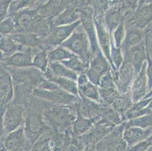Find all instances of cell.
I'll return each instance as SVG.
<instances>
[{"instance_id": "cell-1", "label": "cell", "mask_w": 152, "mask_h": 151, "mask_svg": "<svg viewBox=\"0 0 152 151\" xmlns=\"http://www.w3.org/2000/svg\"><path fill=\"white\" fill-rule=\"evenodd\" d=\"M41 101L42 116L47 125L54 131L72 134V127L77 117V104L64 106Z\"/></svg>"}, {"instance_id": "cell-2", "label": "cell", "mask_w": 152, "mask_h": 151, "mask_svg": "<svg viewBox=\"0 0 152 151\" xmlns=\"http://www.w3.org/2000/svg\"><path fill=\"white\" fill-rule=\"evenodd\" d=\"M25 106V120L23 124L24 131L29 142L34 145L41 135L52 128L47 125L44 120L40 100L38 99L37 103L32 104L28 100Z\"/></svg>"}, {"instance_id": "cell-3", "label": "cell", "mask_w": 152, "mask_h": 151, "mask_svg": "<svg viewBox=\"0 0 152 151\" xmlns=\"http://www.w3.org/2000/svg\"><path fill=\"white\" fill-rule=\"evenodd\" d=\"M61 45L77 55L84 63L89 66L92 50L88 36L81 23Z\"/></svg>"}, {"instance_id": "cell-4", "label": "cell", "mask_w": 152, "mask_h": 151, "mask_svg": "<svg viewBox=\"0 0 152 151\" xmlns=\"http://www.w3.org/2000/svg\"><path fill=\"white\" fill-rule=\"evenodd\" d=\"M32 96L41 101L58 105L73 106L78 103L79 97L75 96L67 91L57 88L53 90H45L37 88L32 92Z\"/></svg>"}, {"instance_id": "cell-5", "label": "cell", "mask_w": 152, "mask_h": 151, "mask_svg": "<svg viewBox=\"0 0 152 151\" xmlns=\"http://www.w3.org/2000/svg\"><path fill=\"white\" fill-rule=\"evenodd\" d=\"M26 106L22 104L11 102L5 107L3 126L5 135L15 131L24 124Z\"/></svg>"}, {"instance_id": "cell-6", "label": "cell", "mask_w": 152, "mask_h": 151, "mask_svg": "<svg viewBox=\"0 0 152 151\" xmlns=\"http://www.w3.org/2000/svg\"><path fill=\"white\" fill-rule=\"evenodd\" d=\"M80 20L70 25L64 26H53L52 24L50 31L46 37L42 39L43 48L47 51H50L55 47L61 45L67 39L70 37L72 33L80 24Z\"/></svg>"}, {"instance_id": "cell-7", "label": "cell", "mask_w": 152, "mask_h": 151, "mask_svg": "<svg viewBox=\"0 0 152 151\" xmlns=\"http://www.w3.org/2000/svg\"><path fill=\"white\" fill-rule=\"evenodd\" d=\"M125 128V122L114 128L108 135H106L96 144L97 151H126L127 146L123 138Z\"/></svg>"}, {"instance_id": "cell-8", "label": "cell", "mask_w": 152, "mask_h": 151, "mask_svg": "<svg viewBox=\"0 0 152 151\" xmlns=\"http://www.w3.org/2000/svg\"><path fill=\"white\" fill-rule=\"evenodd\" d=\"M116 88L120 94L126 93L130 91L135 77V72L132 65L124 60L121 67L116 71H112Z\"/></svg>"}, {"instance_id": "cell-9", "label": "cell", "mask_w": 152, "mask_h": 151, "mask_svg": "<svg viewBox=\"0 0 152 151\" xmlns=\"http://www.w3.org/2000/svg\"><path fill=\"white\" fill-rule=\"evenodd\" d=\"M110 70V63L100 51L91 58L89 66L86 71V74L91 82L99 87L102 77Z\"/></svg>"}, {"instance_id": "cell-10", "label": "cell", "mask_w": 152, "mask_h": 151, "mask_svg": "<svg viewBox=\"0 0 152 151\" xmlns=\"http://www.w3.org/2000/svg\"><path fill=\"white\" fill-rule=\"evenodd\" d=\"M114 125L109 123L104 118L94 125L93 128L89 132L78 137L86 147H95L101 140L103 139L107 135L114 129Z\"/></svg>"}, {"instance_id": "cell-11", "label": "cell", "mask_w": 152, "mask_h": 151, "mask_svg": "<svg viewBox=\"0 0 152 151\" xmlns=\"http://www.w3.org/2000/svg\"><path fill=\"white\" fill-rule=\"evenodd\" d=\"M3 145L10 151H30L33 146L26 137L23 125L7 134L3 139Z\"/></svg>"}, {"instance_id": "cell-12", "label": "cell", "mask_w": 152, "mask_h": 151, "mask_svg": "<svg viewBox=\"0 0 152 151\" xmlns=\"http://www.w3.org/2000/svg\"><path fill=\"white\" fill-rule=\"evenodd\" d=\"M152 22V4L145 3L137 8L135 13L124 20L125 27L144 30Z\"/></svg>"}, {"instance_id": "cell-13", "label": "cell", "mask_w": 152, "mask_h": 151, "mask_svg": "<svg viewBox=\"0 0 152 151\" xmlns=\"http://www.w3.org/2000/svg\"><path fill=\"white\" fill-rule=\"evenodd\" d=\"M14 85L12 75L6 66L0 65V107H5L13 101Z\"/></svg>"}, {"instance_id": "cell-14", "label": "cell", "mask_w": 152, "mask_h": 151, "mask_svg": "<svg viewBox=\"0 0 152 151\" xmlns=\"http://www.w3.org/2000/svg\"><path fill=\"white\" fill-rule=\"evenodd\" d=\"M93 19L99 48L103 55L107 59L110 64H111V61H110V48H111L112 42L111 35L107 32V29L104 26L103 21V16L93 17Z\"/></svg>"}, {"instance_id": "cell-15", "label": "cell", "mask_w": 152, "mask_h": 151, "mask_svg": "<svg viewBox=\"0 0 152 151\" xmlns=\"http://www.w3.org/2000/svg\"><path fill=\"white\" fill-rule=\"evenodd\" d=\"M126 12L123 8L121 3H114L104 14L103 21L107 32L112 35L119 25L125 20Z\"/></svg>"}, {"instance_id": "cell-16", "label": "cell", "mask_w": 152, "mask_h": 151, "mask_svg": "<svg viewBox=\"0 0 152 151\" xmlns=\"http://www.w3.org/2000/svg\"><path fill=\"white\" fill-rule=\"evenodd\" d=\"M124 60L129 62L137 75L141 71L142 66L147 61V51L145 42L132 47L124 55Z\"/></svg>"}, {"instance_id": "cell-17", "label": "cell", "mask_w": 152, "mask_h": 151, "mask_svg": "<svg viewBox=\"0 0 152 151\" xmlns=\"http://www.w3.org/2000/svg\"><path fill=\"white\" fill-rule=\"evenodd\" d=\"M146 69H147V61L142 66L141 71L135 76V80L132 82L130 92L134 104L137 103L140 101V100L143 99L148 91Z\"/></svg>"}, {"instance_id": "cell-18", "label": "cell", "mask_w": 152, "mask_h": 151, "mask_svg": "<svg viewBox=\"0 0 152 151\" xmlns=\"http://www.w3.org/2000/svg\"><path fill=\"white\" fill-rule=\"evenodd\" d=\"M77 82L78 85L79 97H83L97 103L100 102L101 98L99 87L89 81L86 73L78 75Z\"/></svg>"}, {"instance_id": "cell-19", "label": "cell", "mask_w": 152, "mask_h": 151, "mask_svg": "<svg viewBox=\"0 0 152 151\" xmlns=\"http://www.w3.org/2000/svg\"><path fill=\"white\" fill-rule=\"evenodd\" d=\"M70 0H48L45 4L37 6L39 15L52 20L61 13L70 4Z\"/></svg>"}, {"instance_id": "cell-20", "label": "cell", "mask_w": 152, "mask_h": 151, "mask_svg": "<svg viewBox=\"0 0 152 151\" xmlns=\"http://www.w3.org/2000/svg\"><path fill=\"white\" fill-rule=\"evenodd\" d=\"M152 135V126L145 128L139 127L125 128L123 132V138L127 146L132 147L136 144L146 141Z\"/></svg>"}, {"instance_id": "cell-21", "label": "cell", "mask_w": 152, "mask_h": 151, "mask_svg": "<svg viewBox=\"0 0 152 151\" xmlns=\"http://www.w3.org/2000/svg\"><path fill=\"white\" fill-rule=\"evenodd\" d=\"M80 9L75 4H70L61 13L52 19V24L53 26L70 25L80 20Z\"/></svg>"}, {"instance_id": "cell-22", "label": "cell", "mask_w": 152, "mask_h": 151, "mask_svg": "<svg viewBox=\"0 0 152 151\" xmlns=\"http://www.w3.org/2000/svg\"><path fill=\"white\" fill-rule=\"evenodd\" d=\"M145 42V31L144 30L135 28H126L124 41L121 45L123 55H125L128 50L132 47Z\"/></svg>"}, {"instance_id": "cell-23", "label": "cell", "mask_w": 152, "mask_h": 151, "mask_svg": "<svg viewBox=\"0 0 152 151\" xmlns=\"http://www.w3.org/2000/svg\"><path fill=\"white\" fill-rule=\"evenodd\" d=\"M34 55V53L32 52H18L11 56L7 57L4 66H12L16 68H25L33 66Z\"/></svg>"}, {"instance_id": "cell-24", "label": "cell", "mask_w": 152, "mask_h": 151, "mask_svg": "<svg viewBox=\"0 0 152 151\" xmlns=\"http://www.w3.org/2000/svg\"><path fill=\"white\" fill-rule=\"evenodd\" d=\"M44 76H45V79L53 82L56 85H58L61 89L64 90L75 96L79 97L78 85H77V82L76 81L70 80V79L64 78V77L55 76L51 72L49 68H48L47 71L44 73Z\"/></svg>"}, {"instance_id": "cell-25", "label": "cell", "mask_w": 152, "mask_h": 151, "mask_svg": "<svg viewBox=\"0 0 152 151\" xmlns=\"http://www.w3.org/2000/svg\"><path fill=\"white\" fill-rule=\"evenodd\" d=\"M11 36L23 46L35 49H44L42 39L32 33H18Z\"/></svg>"}, {"instance_id": "cell-26", "label": "cell", "mask_w": 152, "mask_h": 151, "mask_svg": "<svg viewBox=\"0 0 152 151\" xmlns=\"http://www.w3.org/2000/svg\"><path fill=\"white\" fill-rule=\"evenodd\" d=\"M94 122L91 119L86 118L77 110V117L72 127V135L75 137H81L89 132L93 128Z\"/></svg>"}, {"instance_id": "cell-27", "label": "cell", "mask_w": 152, "mask_h": 151, "mask_svg": "<svg viewBox=\"0 0 152 151\" xmlns=\"http://www.w3.org/2000/svg\"><path fill=\"white\" fill-rule=\"evenodd\" d=\"M134 104L130 91L124 94H120L115 101L111 105L123 116Z\"/></svg>"}, {"instance_id": "cell-28", "label": "cell", "mask_w": 152, "mask_h": 151, "mask_svg": "<svg viewBox=\"0 0 152 151\" xmlns=\"http://www.w3.org/2000/svg\"><path fill=\"white\" fill-rule=\"evenodd\" d=\"M49 68L55 76L70 79L77 82L78 74L64 66L61 62H49Z\"/></svg>"}, {"instance_id": "cell-29", "label": "cell", "mask_w": 152, "mask_h": 151, "mask_svg": "<svg viewBox=\"0 0 152 151\" xmlns=\"http://www.w3.org/2000/svg\"><path fill=\"white\" fill-rule=\"evenodd\" d=\"M74 56L77 55L61 45L55 47V48L48 52V58L49 62H61L63 61L68 60Z\"/></svg>"}, {"instance_id": "cell-30", "label": "cell", "mask_w": 152, "mask_h": 151, "mask_svg": "<svg viewBox=\"0 0 152 151\" xmlns=\"http://www.w3.org/2000/svg\"><path fill=\"white\" fill-rule=\"evenodd\" d=\"M48 52L45 49H40L37 51L33 57V66L38 69L45 73L49 68V58Z\"/></svg>"}, {"instance_id": "cell-31", "label": "cell", "mask_w": 152, "mask_h": 151, "mask_svg": "<svg viewBox=\"0 0 152 151\" xmlns=\"http://www.w3.org/2000/svg\"><path fill=\"white\" fill-rule=\"evenodd\" d=\"M61 63L64 66H65L67 68L75 72L78 75L81 74V73H85L87 69L89 68V66L86 63H84L77 56L73 57L68 60L63 61Z\"/></svg>"}, {"instance_id": "cell-32", "label": "cell", "mask_w": 152, "mask_h": 151, "mask_svg": "<svg viewBox=\"0 0 152 151\" xmlns=\"http://www.w3.org/2000/svg\"><path fill=\"white\" fill-rule=\"evenodd\" d=\"M41 0H13L10 4L9 9V16L16 13L21 9L33 8L39 5Z\"/></svg>"}, {"instance_id": "cell-33", "label": "cell", "mask_w": 152, "mask_h": 151, "mask_svg": "<svg viewBox=\"0 0 152 151\" xmlns=\"http://www.w3.org/2000/svg\"><path fill=\"white\" fill-rule=\"evenodd\" d=\"M51 131L52 129L47 131L43 135H41L40 138L32 146L30 151H53L50 144Z\"/></svg>"}, {"instance_id": "cell-34", "label": "cell", "mask_w": 152, "mask_h": 151, "mask_svg": "<svg viewBox=\"0 0 152 151\" xmlns=\"http://www.w3.org/2000/svg\"><path fill=\"white\" fill-rule=\"evenodd\" d=\"M152 126V113H148L138 118L129 120L125 122V128L129 127H139L145 128Z\"/></svg>"}, {"instance_id": "cell-35", "label": "cell", "mask_w": 152, "mask_h": 151, "mask_svg": "<svg viewBox=\"0 0 152 151\" xmlns=\"http://www.w3.org/2000/svg\"><path fill=\"white\" fill-rule=\"evenodd\" d=\"M110 61L112 71H116L118 70L124 61V55L121 52V48H117L112 43L110 48Z\"/></svg>"}, {"instance_id": "cell-36", "label": "cell", "mask_w": 152, "mask_h": 151, "mask_svg": "<svg viewBox=\"0 0 152 151\" xmlns=\"http://www.w3.org/2000/svg\"><path fill=\"white\" fill-rule=\"evenodd\" d=\"M100 95V101L104 102L107 104L112 105L116 101L120 93L117 88H99Z\"/></svg>"}, {"instance_id": "cell-37", "label": "cell", "mask_w": 152, "mask_h": 151, "mask_svg": "<svg viewBox=\"0 0 152 151\" xmlns=\"http://www.w3.org/2000/svg\"><path fill=\"white\" fill-rule=\"evenodd\" d=\"M17 33L15 23L12 16H8L0 22V34L2 36H12Z\"/></svg>"}, {"instance_id": "cell-38", "label": "cell", "mask_w": 152, "mask_h": 151, "mask_svg": "<svg viewBox=\"0 0 152 151\" xmlns=\"http://www.w3.org/2000/svg\"><path fill=\"white\" fill-rule=\"evenodd\" d=\"M86 146L78 137H75L72 135L70 137L62 151H83Z\"/></svg>"}, {"instance_id": "cell-39", "label": "cell", "mask_w": 152, "mask_h": 151, "mask_svg": "<svg viewBox=\"0 0 152 151\" xmlns=\"http://www.w3.org/2000/svg\"><path fill=\"white\" fill-rule=\"evenodd\" d=\"M126 34V27L125 23L122 22L121 24L117 27L114 33H112L111 36V43L117 48H121V43L124 41V37Z\"/></svg>"}, {"instance_id": "cell-40", "label": "cell", "mask_w": 152, "mask_h": 151, "mask_svg": "<svg viewBox=\"0 0 152 151\" xmlns=\"http://www.w3.org/2000/svg\"><path fill=\"white\" fill-rule=\"evenodd\" d=\"M145 43L147 57L152 60V22H151L145 28Z\"/></svg>"}, {"instance_id": "cell-41", "label": "cell", "mask_w": 152, "mask_h": 151, "mask_svg": "<svg viewBox=\"0 0 152 151\" xmlns=\"http://www.w3.org/2000/svg\"><path fill=\"white\" fill-rule=\"evenodd\" d=\"M99 88H116V85L114 84L112 70L107 72L102 77L99 82Z\"/></svg>"}, {"instance_id": "cell-42", "label": "cell", "mask_w": 152, "mask_h": 151, "mask_svg": "<svg viewBox=\"0 0 152 151\" xmlns=\"http://www.w3.org/2000/svg\"><path fill=\"white\" fill-rule=\"evenodd\" d=\"M139 4V0H121V5L126 13H135Z\"/></svg>"}, {"instance_id": "cell-43", "label": "cell", "mask_w": 152, "mask_h": 151, "mask_svg": "<svg viewBox=\"0 0 152 151\" xmlns=\"http://www.w3.org/2000/svg\"><path fill=\"white\" fill-rule=\"evenodd\" d=\"M12 0H0V22L9 16V9Z\"/></svg>"}, {"instance_id": "cell-44", "label": "cell", "mask_w": 152, "mask_h": 151, "mask_svg": "<svg viewBox=\"0 0 152 151\" xmlns=\"http://www.w3.org/2000/svg\"><path fill=\"white\" fill-rule=\"evenodd\" d=\"M151 145L146 141H142L132 147H128L126 151H147Z\"/></svg>"}, {"instance_id": "cell-45", "label": "cell", "mask_w": 152, "mask_h": 151, "mask_svg": "<svg viewBox=\"0 0 152 151\" xmlns=\"http://www.w3.org/2000/svg\"><path fill=\"white\" fill-rule=\"evenodd\" d=\"M146 75L148 80V91L152 88V60L147 57V69Z\"/></svg>"}, {"instance_id": "cell-46", "label": "cell", "mask_w": 152, "mask_h": 151, "mask_svg": "<svg viewBox=\"0 0 152 151\" xmlns=\"http://www.w3.org/2000/svg\"><path fill=\"white\" fill-rule=\"evenodd\" d=\"M4 110H5V107H0V132L5 134V132H4V126H3Z\"/></svg>"}, {"instance_id": "cell-47", "label": "cell", "mask_w": 152, "mask_h": 151, "mask_svg": "<svg viewBox=\"0 0 152 151\" xmlns=\"http://www.w3.org/2000/svg\"><path fill=\"white\" fill-rule=\"evenodd\" d=\"M7 56L2 52L0 51V65H4L5 61L6 59Z\"/></svg>"}, {"instance_id": "cell-48", "label": "cell", "mask_w": 152, "mask_h": 151, "mask_svg": "<svg viewBox=\"0 0 152 151\" xmlns=\"http://www.w3.org/2000/svg\"><path fill=\"white\" fill-rule=\"evenodd\" d=\"M83 151H97L95 147H86Z\"/></svg>"}, {"instance_id": "cell-49", "label": "cell", "mask_w": 152, "mask_h": 151, "mask_svg": "<svg viewBox=\"0 0 152 151\" xmlns=\"http://www.w3.org/2000/svg\"><path fill=\"white\" fill-rule=\"evenodd\" d=\"M152 97V88L150 90V91H149V92H148V95H146L145 96V98H143V99H146V98H151Z\"/></svg>"}, {"instance_id": "cell-50", "label": "cell", "mask_w": 152, "mask_h": 151, "mask_svg": "<svg viewBox=\"0 0 152 151\" xmlns=\"http://www.w3.org/2000/svg\"><path fill=\"white\" fill-rule=\"evenodd\" d=\"M146 2H147V0H139V7H138V8H139L140 6H142V5H144V4Z\"/></svg>"}, {"instance_id": "cell-51", "label": "cell", "mask_w": 152, "mask_h": 151, "mask_svg": "<svg viewBox=\"0 0 152 151\" xmlns=\"http://www.w3.org/2000/svg\"><path fill=\"white\" fill-rule=\"evenodd\" d=\"M147 141H148V142L149 144H150L151 145H152V135H151V136L149 137L148 138V139H147Z\"/></svg>"}, {"instance_id": "cell-52", "label": "cell", "mask_w": 152, "mask_h": 151, "mask_svg": "<svg viewBox=\"0 0 152 151\" xmlns=\"http://www.w3.org/2000/svg\"><path fill=\"white\" fill-rule=\"evenodd\" d=\"M145 3H151L152 4V0H147V2Z\"/></svg>"}, {"instance_id": "cell-53", "label": "cell", "mask_w": 152, "mask_h": 151, "mask_svg": "<svg viewBox=\"0 0 152 151\" xmlns=\"http://www.w3.org/2000/svg\"><path fill=\"white\" fill-rule=\"evenodd\" d=\"M112 2H115V3H117V2H118V0H111Z\"/></svg>"}, {"instance_id": "cell-54", "label": "cell", "mask_w": 152, "mask_h": 151, "mask_svg": "<svg viewBox=\"0 0 152 151\" xmlns=\"http://www.w3.org/2000/svg\"><path fill=\"white\" fill-rule=\"evenodd\" d=\"M2 36L1 35V34H0V38H1V37H2Z\"/></svg>"}, {"instance_id": "cell-55", "label": "cell", "mask_w": 152, "mask_h": 151, "mask_svg": "<svg viewBox=\"0 0 152 151\" xmlns=\"http://www.w3.org/2000/svg\"><path fill=\"white\" fill-rule=\"evenodd\" d=\"M12 1H13V0H12Z\"/></svg>"}]
</instances>
